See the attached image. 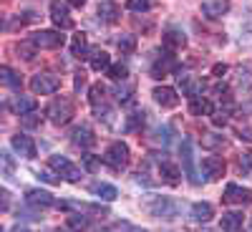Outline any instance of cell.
Returning <instances> with one entry per match:
<instances>
[{"instance_id":"cell-1","label":"cell","mask_w":252,"mask_h":232,"mask_svg":"<svg viewBox=\"0 0 252 232\" xmlns=\"http://www.w3.org/2000/svg\"><path fill=\"white\" fill-rule=\"evenodd\" d=\"M48 116L56 126H66L73 119V101L71 99H56L48 106Z\"/></svg>"},{"instance_id":"cell-2","label":"cell","mask_w":252,"mask_h":232,"mask_svg":"<svg viewBox=\"0 0 252 232\" xmlns=\"http://www.w3.org/2000/svg\"><path fill=\"white\" fill-rule=\"evenodd\" d=\"M61 86V78L53 76V73H35L31 78V89L33 94H40V96H48V94H56Z\"/></svg>"},{"instance_id":"cell-3","label":"cell","mask_w":252,"mask_h":232,"mask_svg":"<svg viewBox=\"0 0 252 232\" xmlns=\"http://www.w3.org/2000/svg\"><path fill=\"white\" fill-rule=\"evenodd\" d=\"M48 164H51V169H56L63 179H68V182H78V179H81V169H78L76 164H71L66 157L53 154V157L48 159Z\"/></svg>"},{"instance_id":"cell-4","label":"cell","mask_w":252,"mask_h":232,"mask_svg":"<svg viewBox=\"0 0 252 232\" xmlns=\"http://www.w3.org/2000/svg\"><path fill=\"white\" fill-rule=\"evenodd\" d=\"M106 159L114 169H124L126 164H129V159H131V154H129V146H126L124 141H114L109 149H106Z\"/></svg>"},{"instance_id":"cell-5","label":"cell","mask_w":252,"mask_h":232,"mask_svg":"<svg viewBox=\"0 0 252 232\" xmlns=\"http://www.w3.org/2000/svg\"><path fill=\"white\" fill-rule=\"evenodd\" d=\"M63 40L66 38L56 31H35L31 35V43H35V48H61Z\"/></svg>"},{"instance_id":"cell-6","label":"cell","mask_w":252,"mask_h":232,"mask_svg":"<svg viewBox=\"0 0 252 232\" xmlns=\"http://www.w3.org/2000/svg\"><path fill=\"white\" fill-rule=\"evenodd\" d=\"M149 212L159 220H174L177 215V204L169 199V197H154L152 204H149Z\"/></svg>"},{"instance_id":"cell-7","label":"cell","mask_w":252,"mask_h":232,"mask_svg":"<svg viewBox=\"0 0 252 232\" xmlns=\"http://www.w3.org/2000/svg\"><path fill=\"white\" fill-rule=\"evenodd\" d=\"M182 164H184V174L189 177V182H192V184H199L197 166H194V152H192V141H189V139L182 141Z\"/></svg>"},{"instance_id":"cell-8","label":"cell","mask_w":252,"mask_h":232,"mask_svg":"<svg viewBox=\"0 0 252 232\" xmlns=\"http://www.w3.org/2000/svg\"><path fill=\"white\" fill-rule=\"evenodd\" d=\"M13 149L23 157V159H35L38 157V146H35V141L31 139V136H26V134H15L13 136Z\"/></svg>"},{"instance_id":"cell-9","label":"cell","mask_w":252,"mask_h":232,"mask_svg":"<svg viewBox=\"0 0 252 232\" xmlns=\"http://www.w3.org/2000/svg\"><path fill=\"white\" fill-rule=\"evenodd\" d=\"M222 199L227 204H250L252 202V192H250L247 187H240V184H227Z\"/></svg>"},{"instance_id":"cell-10","label":"cell","mask_w":252,"mask_h":232,"mask_svg":"<svg viewBox=\"0 0 252 232\" xmlns=\"http://www.w3.org/2000/svg\"><path fill=\"white\" fill-rule=\"evenodd\" d=\"M224 159L222 157H204L202 159V174L209 179V182H215V179H220L222 174H224Z\"/></svg>"},{"instance_id":"cell-11","label":"cell","mask_w":252,"mask_h":232,"mask_svg":"<svg viewBox=\"0 0 252 232\" xmlns=\"http://www.w3.org/2000/svg\"><path fill=\"white\" fill-rule=\"evenodd\" d=\"M51 20L61 28V31H68V28H73V18L68 15V8L63 5V3H51Z\"/></svg>"},{"instance_id":"cell-12","label":"cell","mask_w":252,"mask_h":232,"mask_svg":"<svg viewBox=\"0 0 252 232\" xmlns=\"http://www.w3.org/2000/svg\"><path fill=\"white\" fill-rule=\"evenodd\" d=\"M152 96H154L157 103H161L164 109H174V106H179V96H177V91L169 89V86H157V89L152 91Z\"/></svg>"},{"instance_id":"cell-13","label":"cell","mask_w":252,"mask_h":232,"mask_svg":"<svg viewBox=\"0 0 252 232\" xmlns=\"http://www.w3.org/2000/svg\"><path fill=\"white\" fill-rule=\"evenodd\" d=\"M26 199H28V204H33V207H53V204H56L53 195L46 192V189H28Z\"/></svg>"},{"instance_id":"cell-14","label":"cell","mask_w":252,"mask_h":232,"mask_svg":"<svg viewBox=\"0 0 252 232\" xmlns=\"http://www.w3.org/2000/svg\"><path fill=\"white\" fill-rule=\"evenodd\" d=\"M229 10V0H204L202 3V13L207 15V18H222L224 13Z\"/></svg>"},{"instance_id":"cell-15","label":"cell","mask_w":252,"mask_h":232,"mask_svg":"<svg viewBox=\"0 0 252 232\" xmlns=\"http://www.w3.org/2000/svg\"><path fill=\"white\" fill-rule=\"evenodd\" d=\"M71 141L76 144V146H94L96 144V136H94V132L89 129V126H76V129L71 132Z\"/></svg>"},{"instance_id":"cell-16","label":"cell","mask_w":252,"mask_h":232,"mask_svg":"<svg viewBox=\"0 0 252 232\" xmlns=\"http://www.w3.org/2000/svg\"><path fill=\"white\" fill-rule=\"evenodd\" d=\"M96 15L103 20V23H116L119 20V5L111 3V0H103V3H98V8H96Z\"/></svg>"},{"instance_id":"cell-17","label":"cell","mask_w":252,"mask_h":232,"mask_svg":"<svg viewBox=\"0 0 252 232\" xmlns=\"http://www.w3.org/2000/svg\"><path fill=\"white\" fill-rule=\"evenodd\" d=\"M215 217V207L209 202H194L192 204V220L194 222H209Z\"/></svg>"},{"instance_id":"cell-18","label":"cell","mask_w":252,"mask_h":232,"mask_svg":"<svg viewBox=\"0 0 252 232\" xmlns=\"http://www.w3.org/2000/svg\"><path fill=\"white\" fill-rule=\"evenodd\" d=\"M91 68L94 71H109L111 68V58L106 51H101V48H91Z\"/></svg>"},{"instance_id":"cell-19","label":"cell","mask_w":252,"mask_h":232,"mask_svg":"<svg viewBox=\"0 0 252 232\" xmlns=\"http://www.w3.org/2000/svg\"><path fill=\"white\" fill-rule=\"evenodd\" d=\"M189 111H192L194 116H207V114H212V103H209V99H204V96H192Z\"/></svg>"},{"instance_id":"cell-20","label":"cell","mask_w":252,"mask_h":232,"mask_svg":"<svg viewBox=\"0 0 252 232\" xmlns=\"http://www.w3.org/2000/svg\"><path fill=\"white\" fill-rule=\"evenodd\" d=\"M174 68H177V61H174L172 56H166L164 61H157V63H154L152 76H154V78H164L166 73H169V71H174Z\"/></svg>"},{"instance_id":"cell-21","label":"cell","mask_w":252,"mask_h":232,"mask_svg":"<svg viewBox=\"0 0 252 232\" xmlns=\"http://www.w3.org/2000/svg\"><path fill=\"white\" fill-rule=\"evenodd\" d=\"M86 53H91V51H89V43H86V35L76 33V35H73V43H71V56H76V58H89Z\"/></svg>"},{"instance_id":"cell-22","label":"cell","mask_w":252,"mask_h":232,"mask_svg":"<svg viewBox=\"0 0 252 232\" xmlns=\"http://www.w3.org/2000/svg\"><path fill=\"white\" fill-rule=\"evenodd\" d=\"M13 111L15 114H20V116H26V114H31L33 109H35V99H31V96H18L13 103Z\"/></svg>"},{"instance_id":"cell-23","label":"cell","mask_w":252,"mask_h":232,"mask_svg":"<svg viewBox=\"0 0 252 232\" xmlns=\"http://www.w3.org/2000/svg\"><path fill=\"white\" fill-rule=\"evenodd\" d=\"M0 81H3L8 89H13V91H20V86H23V83H20V76L13 68H8V66L0 68Z\"/></svg>"},{"instance_id":"cell-24","label":"cell","mask_w":252,"mask_h":232,"mask_svg":"<svg viewBox=\"0 0 252 232\" xmlns=\"http://www.w3.org/2000/svg\"><path fill=\"white\" fill-rule=\"evenodd\" d=\"M184 43H187V38H184L182 31L169 28V31L164 33V46H169V48H184Z\"/></svg>"},{"instance_id":"cell-25","label":"cell","mask_w":252,"mask_h":232,"mask_svg":"<svg viewBox=\"0 0 252 232\" xmlns=\"http://www.w3.org/2000/svg\"><path fill=\"white\" fill-rule=\"evenodd\" d=\"M179 169H177V166L174 164H169V162H164L161 164V179L166 182V184H172V187H177L179 184Z\"/></svg>"},{"instance_id":"cell-26","label":"cell","mask_w":252,"mask_h":232,"mask_svg":"<svg viewBox=\"0 0 252 232\" xmlns=\"http://www.w3.org/2000/svg\"><path fill=\"white\" fill-rule=\"evenodd\" d=\"M91 189H94V195H98L101 199H106V202H114V199L119 197L116 187H111V184H101V182H98V184H94Z\"/></svg>"},{"instance_id":"cell-27","label":"cell","mask_w":252,"mask_h":232,"mask_svg":"<svg viewBox=\"0 0 252 232\" xmlns=\"http://www.w3.org/2000/svg\"><path fill=\"white\" fill-rule=\"evenodd\" d=\"M222 227H224L227 232L240 230V227H242V215H240V212H224V215H222Z\"/></svg>"},{"instance_id":"cell-28","label":"cell","mask_w":252,"mask_h":232,"mask_svg":"<svg viewBox=\"0 0 252 232\" xmlns=\"http://www.w3.org/2000/svg\"><path fill=\"white\" fill-rule=\"evenodd\" d=\"M116 46H119L121 53H131V51L136 48V38H134V35H121V38L116 40Z\"/></svg>"},{"instance_id":"cell-29","label":"cell","mask_w":252,"mask_h":232,"mask_svg":"<svg viewBox=\"0 0 252 232\" xmlns=\"http://www.w3.org/2000/svg\"><path fill=\"white\" fill-rule=\"evenodd\" d=\"M154 5V0H126V8L134 10V13H144Z\"/></svg>"},{"instance_id":"cell-30","label":"cell","mask_w":252,"mask_h":232,"mask_svg":"<svg viewBox=\"0 0 252 232\" xmlns=\"http://www.w3.org/2000/svg\"><path fill=\"white\" fill-rule=\"evenodd\" d=\"M66 225H68L73 232H83V230L89 227V220H86V217H78V215H71V217L66 220Z\"/></svg>"},{"instance_id":"cell-31","label":"cell","mask_w":252,"mask_h":232,"mask_svg":"<svg viewBox=\"0 0 252 232\" xmlns=\"http://www.w3.org/2000/svg\"><path fill=\"white\" fill-rule=\"evenodd\" d=\"M103 94H106V89H103L101 83L91 86V91H89V101H91V106H94V109L98 106V101H103Z\"/></svg>"},{"instance_id":"cell-32","label":"cell","mask_w":252,"mask_h":232,"mask_svg":"<svg viewBox=\"0 0 252 232\" xmlns=\"http://www.w3.org/2000/svg\"><path fill=\"white\" fill-rule=\"evenodd\" d=\"M224 139L217 136V134H204L202 136V146H207V149H217V146H222Z\"/></svg>"},{"instance_id":"cell-33","label":"cell","mask_w":252,"mask_h":232,"mask_svg":"<svg viewBox=\"0 0 252 232\" xmlns=\"http://www.w3.org/2000/svg\"><path fill=\"white\" fill-rule=\"evenodd\" d=\"M106 73H109L114 81H126V76H129V71H126V66H124V63H119V66H111Z\"/></svg>"},{"instance_id":"cell-34","label":"cell","mask_w":252,"mask_h":232,"mask_svg":"<svg viewBox=\"0 0 252 232\" xmlns=\"http://www.w3.org/2000/svg\"><path fill=\"white\" fill-rule=\"evenodd\" d=\"M18 53H23V58L31 61L35 53V43H18Z\"/></svg>"},{"instance_id":"cell-35","label":"cell","mask_w":252,"mask_h":232,"mask_svg":"<svg viewBox=\"0 0 252 232\" xmlns=\"http://www.w3.org/2000/svg\"><path fill=\"white\" fill-rule=\"evenodd\" d=\"M83 164H86V169H89V172H98V169H101V162H98L96 157H91V154H89V157H83Z\"/></svg>"},{"instance_id":"cell-36","label":"cell","mask_w":252,"mask_h":232,"mask_svg":"<svg viewBox=\"0 0 252 232\" xmlns=\"http://www.w3.org/2000/svg\"><path fill=\"white\" fill-rule=\"evenodd\" d=\"M83 86H86V73H81V71H78V73H76V81H73V89L81 91Z\"/></svg>"},{"instance_id":"cell-37","label":"cell","mask_w":252,"mask_h":232,"mask_svg":"<svg viewBox=\"0 0 252 232\" xmlns=\"http://www.w3.org/2000/svg\"><path fill=\"white\" fill-rule=\"evenodd\" d=\"M237 164H240V169H252V154H242Z\"/></svg>"},{"instance_id":"cell-38","label":"cell","mask_w":252,"mask_h":232,"mask_svg":"<svg viewBox=\"0 0 252 232\" xmlns=\"http://www.w3.org/2000/svg\"><path fill=\"white\" fill-rule=\"evenodd\" d=\"M139 121L144 124V116L141 114H134V116H129V132H134L136 126H139Z\"/></svg>"},{"instance_id":"cell-39","label":"cell","mask_w":252,"mask_h":232,"mask_svg":"<svg viewBox=\"0 0 252 232\" xmlns=\"http://www.w3.org/2000/svg\"><path fill=\"white\" fill-rule=\"evenodd\" d=\"M212 124H217V126H224V124H227V116H224V114H220V111H217V114H215V116H212Z\"/></svg>"},{"instance_id":"cell-40","label":"cell","mask_w":252,"mask_h":232,"mask_svg":"<svg viewBox=\"0 0 252 232\" xmlns=\"http://www.w3.org/2000/svg\"><path fill=\"white\" fill-rule=\"evenodd\" d=\"M212 73L215 76H222V73H227V66H224V63H217V66L212 68Z\"/></svg>"},{"instance_id":"cell-41","label":"cell","mask_w":252,"mask_h":232,"mask_svg":"<svg viewBox=\"0 0 252 232\" xmlns=\"http://www.w3.org/2000/svg\"><path fill=\"white\" fill-rule=\"evenodd\" d=\"M240 139H245V141H252V129H240Z\"/></svg>"},{"instance_id":"cell-42","label":"cell","mask_w":252,"mask_h":232,"mask_svg":"<svg viewBox=\"0 0 252 232\" xmlns=\"http://www.w3.org/2000/svg\"><path fill=\"white\" fill-rule=\"evenodd\" d=\"M68 5H73V8H83V5H86V0H68Z\"/></svg>"},{"instance_id":"cell-43","label":"cell","mask_w":252,"mask_h":232,"mask_svg":"<svg viewBox=\"0 0 252 232\" xmlns=\"http://www.w3.org/2000/svg\"><path fill=\"white\" fill-rule=\"evenodd\" d=\"M40 179H46V182H51V184H58L61 179H56V177H51V174H40Z\"/></svg>"},{"instance_id":"cell-44","label":"cell","mask_w":252,"mask_h":232,"mask_svg":"<svg viewBox=\"0 0 252 232\" xmlns=\"http://www.w3.org/2000/svg\"><path fill=\"white\" fill-rule=\"evenodd\" d=\"M131 232H146V230H131Z\"/></svg>"},{"instance_id":"cell-45","label":"cell","mask_w":252,"mask_h":232,"mask_svg":"<svg viewBox=\"0 0 252 232\" xmlns=\"http://www.w3.org/2000/svg\"><path fill=\"white\" fill-rule=\"evenodd\" d=\"M20 232H26V230H20Z\"/></svg>"}]
</instances>
